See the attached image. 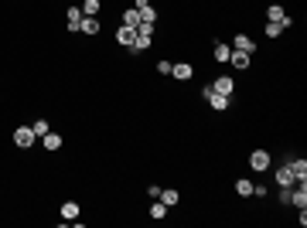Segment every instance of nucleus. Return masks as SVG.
I'll list each match as a JSON object with an SVG mask.
<instances>
[{
	"label": "nucleus",
	"instance_id": "1",
	"mask_svg": "<svg viewBox=\"0 0 307 228\" xmlns=\"http://www.w3.org/2000/svg\"><path fill=\"white\" fill-rule=\"evenodd\" d=\"M249 167L256 174H266L273 167V157H270V150H253L249 153Z\"/></svg>",
	"mask_w": 307,
	"mask_h": 228
},
{
	"label": "nucleus",
	"instance_id": "2",
	"mask_svg": "<svg viewBox=\"0 0 307 228\" xmlns=\"http://www.w3.org/2000/svg\"><path fill=\"white\" fill-rule=\"evenodd\" d=\"M34 140H38V133H34L31 126H17V129H14V143H17L21 150H31Z\"/></svg>",
	"mask_w": 307,
	"mask_h": 228
},
{
	"label": "nucleus",
	"instance_id": "3",
	"mask_svg": "<svg viewBox=\"0 0 307 228\" xmlns=\"http://www.w3.org/2000/svg\"><path fill=\"white\" fill-rule=\"evenodd\" d=\"M65 24H68V31H72V35H79V31H82V7L72 4V7L65 11Z\"/></svg>",
	"mask_w": 307,
	"mask_h": 228
},
{
	"label": "nucleus",
	"instance_id": "4",
	"mask_svg": "<svg viewBox=\"0 0 307 228\" xmlns=\"http://www.w3.org/2000/svg\"><path fill=\"white\" fill-rule=\"evenodd\" d=\"M290 205L294 208H307V181L290 187Z\"/></svg>",
	"mask_w": 307,
	"mask_h": 228
},
{
	"label": "nucleus",
	"instance_id": "5",
	"mask_svg": "<svg viewBox=\"0 0 307 228\" xmlns=\"http://www.w3.org/2000/svg\"><path fill=\"white\" fill-rule=\"evenodd\" d=\"M266 21H276V24H284V27H290V17H287V11L280 4H270L266 7Z\"/></svg>",
	"mask_w": 307,
	"mask_h": 228
},
{
	"label": "nucleus",
	"instance_id": "6",
	"mask_svg": "<svg viewBox=\"0 0 307 228\" xmlns=\"http://www.w3.org/2000/svg\"><path fill=\"white\" fill-rule=\"evenodd\" d=\"M133 41H136V27H126V24L123 27H116V45L120 48H130Z\"/></svg>",
	"mask_w": 307,
	"mask_h": 228
},
{
	"label": "nucleus",
	"instance_id": "7",
	"mask_svg": "<svg viewBox=\"0 0 307 228\" xmlns=\"http://www.w3.org/2000/svg\"><path fill=\"white\" fill-rule=\"evenodd\" d=\"M232 51H246V55H253V51H256V41H253L249 35H236L232 38Z\"/></svg>",
	"mask_w": 307,
	"mask_h": 228
},
{
	"label": "nucleus",
	"instance_id": "8",
	"mask_svg": "<svg viewBox=\"0 0 307 228\" xmlns=\"http://www.w3.org/2000/svg\"><path fill=\"white\" fill-rule=\"evenodd\" d=\"M276 184H280V187H294V171H290V164H280V167H276Z\"/></svg>",
	"mask_w": 307,
	"mask_h": 228
},
{
	"label": "nucleus",
	"instance_id": "9",
	"mask_svg": "<svg viewBox=\"0 0 307 228\" xmlns=\"http://www.w3.org/2000/svg\"><path fill=\"white\" fill-rule=\"evenodd\" d=\"M212 89H215L218 95H229V99H232V89H236V82L229 79V75H218V79L212 82Z\"/></svg>",
	"mask_w": 307,
	"mask_h": 228
},
{
	"label": "nucleus",
	"instance_id": "10",
	"mask_svg": "<svg viewBox=\"0 0 307 228\" xmlns=\"http://www.w3.org/2000/svg\"><path fill=\"white\" fill-rule=\"evenodd\" d=\"M205 103L212 106V109H218V113H226V109H229V95H218V92L212 89L208 95H205Z\"/></svg>",
	"mask_w": 307,
	"mask_h": 228
},
{
	"label": "nucleus",
	"instance_id": "11",
	"mask_svg": "<svg viewBox=\"0 0 307 228\" xmlns=\"http://www.w3.org/2000/svg\"><path fill=\"white\" fill-rule=\"evenodd\" d=\"M191 65H188V61H178V65H171V75H174V79H178V82H188V79H191Z\"/></svg>",
	"mask_w": 307,
	"mask_h": 228
},
{
	"label": "nucleus",
	"instance_id": "12",
	"mask_svg": "<svg viewBox=\"0 0 307 228\" xmlns=\"http://www.w3.org/2000/svg\"><path fill=\"white\" fill-rule=\"evenodd\" d=\"M58 215L65 218V221H75V218H79V215H82V208H79V205H75V201H65V205L58 208Z\"/></svg>",
	"mask_w": 307,
	"mask_h": 228
},
{
	"label": "nucleus",
	"instance_id": "13",
	"mask_svg": "<svg viewBox=\"0 0 307 228\" xmlns=\"http://www.w3.org/2000/svg\"><path fill=\"white\" fill-rule=\"evenodd\" d=\"M229 61H232V69L246 72V69H249V61H253V58L246 55V51H232V55H229Z\"/></svg>",
	"mask_w": 307,
	"mask_h": 228
},
{
	"label": "nucleus",
	"instance_id": "14",
	"mask_svg": "<svg viewBox=\"0 0 307 228\" xmlns=\"http://www.w3.org/2000/svg\"><path fill=\"white\" fill-rule=\"evenodd\" d=\"M290 171H294L297 184H304L307 181V160H290Z\"/></svg>",
	"mask_w": 307,
	"mask_h": 228
},
{
	"label": "nucleus",
	"instance_id": "15",
	"mask_svg": "<svg viewBox=\"0 0 307 228\" xmlns=\"http://www.w3.org/2000/svg\"><path fill=\"white\" fill-rule=\"evenodd\" d=\"M150 41H154V35H140V31H136V41L130 45V55H136V51H147Z\"/></svg>",
	"mask_w": 307,
	"mask_h": 228
},
{
	"label": "nucleus",
	"instance_id": "16",
	"mask_svg": "<svg viewBox=\"0 0 307 228\" xmlns=\"http://www.w3.org/2000/svg\"><path fill=\"white\" fill-rule=\"evenodd\" d=\"M41 143H45V150H51V153H55V150L62 147V137H58L55 129H48L45 137H41Z\"/></svg>",
	"mask_w": 307,
	"mask_h": 228
},
{
	"label": "nucleus",
	"instance_id": "17",
	"mask_svg": "<svg viewBox=\"0 0 307 228\" xmlns=\"http://www.w3.org/2000/svg\"><path fill=\"white\" fill-rule=\"evenodd\" d=\"M99 27H102V24H99V17H82V35H99Z\"/></svg>",
	"mask_w": 307,
	"mask_h": 228
},
{
	"label": "nucleus",
	"instance_id": "18",
	"mask_svg": "<svg viewBox=\"0 0 307 228\" xmlns=\"http://www.w3.org/2000/svg\"><path fill=\"white\" fill-rule=\"evenodd\" d=\"M99 11H102L99 0H82V17H96Z\"/></svg>",
	"mask_w": 307,
	"mask_h": 228
},
{
	"label": "nucleus",
	"instance_id": "19",
	"mask_svg": "<svg viewBox=\"0 0 307 228\" xmlns=\"http://www.w3.org/2000/svg\"><path fill=\"white\" fill-rule=\"evenodd\" d=\"M123 24L126 27H140V11H136V7H126L123 11Z\"/></svg>",
	"mask_w": 307,
	"mask_h": 228
},
{
	"label": "nucleus",
	"instance_id": "20",
	"mask_svg": "<svg viewBox=\"0 0 307 228\" xmlns=\"http://www.w3.org/2000/svg\"><path fill=\"white\" fill-rule=\"evenodd\" d=\"M150 218H168V205H164V201H160V198H154V205H150Z\"/></svg>",
	"mask_w": 307,
	"mask_h": 228
},
{
	"label": "nucleus",
	"instance_id": "21",
	"mask_svg": "<svg viewBox=\"0 0 307 228\" xmlns=\"http://www.w3.org/2000/svg\"><path fill=\"white\" fill-rule=\"evenodd\" d=\"M229 55H232V45H226V41H215V61H229Z\"/></svg>",
	"mask_w": 307,
	"mask_h": 228
},
{
	"label": "nucleus",
	"instance_id": "22",
	"mask_svg": "<svg viewBox=\"0 0 307 228\" xmlns=\"http://www.w3.org/2000/svg\"><path fill=\"white\" fill-rule=\"evenodd\" d=\"M236 194H239V198H249V194H253V181L239 177V181H236Z\"/></svg>",
	"mask_w": 307,
	"mask_h": 228
},
{
	"label": "nucleus",
	"instance_id": "23",
	"mask_svg": "<svg viewBox=\"0 0 307 228\" xmlns=\"http://www.w3.org/2000/svg\"><path fill=\"white\" fill-rule=\"evenodd\" d=\"M263 31H266V38H280L287 27H284V24H276V21H266V27H263Z\"/></svg>",
	"mask_w": 307,
	"mask_h": 228
},
{
	"label": "nucleus",
	"instance_id": "24",
	"mask_svg": "<svg viewBox=\"0 0 307 228\" xmlns=\"http://www.w3.org/2000/svg\"><path fill=\"white\" fill-rule=\"evenodd\" d=\"M160 201H164V205H168V208H174V205H178V201H181V198H178V191H171V187H168V191L160 187Z\"/></svg>",
	"mask_w": 307,
	"mask_h": 228
},
{
	"label": "nucleus",
	"instance_id": "25",
	"mask_svg": "<svg viewBox=\"0 0 307 228\" xmlns=\"http://www.w3.org/2000/svg\"><path fill=\"white\" fill-rule=\"evenodd\" d=\"M140 24H157V11L154 7H140Z\"/></svg>",
	"mask_w": 307,
	"mask_h": 228
},
{
	"label": "nucleus",
	"instance_id": "26",
	"mask_svg": "<svg viewBox=\"0 0 307 228\" xmlns=\"http://www.w3.org/2000/svg\"><path fill=\"white\" fill-rule=\"evenodd\" d=\"M31 129H34V133H38V137H45V133H48V129H51V126H48L45 119H34V123H31Z\"/></svg>",
	"mask_w": 307,
	"mask_h": 228
},
{
	"label": "nucleus",
	"instance_id": "27",
	"mask_svg": "<svg viewBox=\"0 0 307 228\" xmlns=\"http://www.w3.org/2000/svg\"><path fill=\"white\" fill-rule=\"evenodd\" d=\"M157 72H160V75H171V61H168V58H160V61H157Z\"/></svg>",
	"mask_w": 307,
	"mask_h": 228
}]
</instances>
